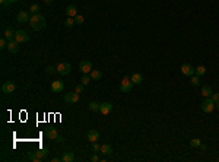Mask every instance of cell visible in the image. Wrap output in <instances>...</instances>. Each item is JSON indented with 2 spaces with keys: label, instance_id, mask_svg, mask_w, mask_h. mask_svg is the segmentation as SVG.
I'll use <instances>...</instances> for the list:
<instances>
[{
  "label": "cell",
  "instance_id": "obj_43",
  "mask_svg": "<svg viewBox=\"0 0 219 162\" xmlns=\"http://www.w3.org/2000/svg\"><path fill=\"white\" fill-rule=\"evenodd\" d=\"M51 161H53V162H58V161H61V159H58V158H53Z\"/></svg>",
  "mask_w": 219,
  "mask_h": 162
},
{
  "label": "cell",
  "instance_id": "obj_36",
  "mask_svg": "<svg viewBox=\"0 0 219 162\" xmlns=\"http://www.w3.org/2000/svg\"><path fill=\"white\" fill-rule=\"evenodd\" d=\"M83 86H85V85H78V86H76V89H75V92H78V94L83 92Z\"/></svg>",
  "mask_w": 219,
  "mask_h": 162
},
{
  "label": "cell",
  "instance_id": "obj_37",
  "mask_svg": "<svg viewBox=\"0 0 219 162\" xmlns=\"http://www.w3.org/2000/svg\"><path fill=\"white\" fill-rule=\"evenodd\" d=\"M0 3H1V6H3V7H7V6L10 4V3H9V0H0Z\"/></svg>",
  "mask_w": 219,
  "mask_h": 162
},
{
  "label": "cell",
  "instance_id": "obj_25",
  "mask_svg": "<svg viewBox=\"0 0 219 162\" xmlns=\"http://www.w3.org/2000/svg\"><path fill=\"white\" fill-rule=\"evenodd\" d=\"M28 159H31L32 162H41V159L35 155V152H34V150H29V152H28Z\"/></svg>",
  "mask_w": 219,
  "mask_h": 162
},
{
  "label": "cell",
  "instance_id": "obj_5",
  "mask_svg": "<svg viewBox=\"0 0 219 162\" xmlns=\"http://www.w3.org/2000/svg\"><path fill=\"white\" fill-rule=\"evenodd\" d=\"M55 69H57V73H58V75L64 76V75H69V73H70L72 66H70L69 63H58V64L55 66Z\"/></svg>",
  "mask_w": 219,
  "mask_h": 162
},
{
  "label": "cell",
  "instance_id": "obj_9",
  "mask_svg": "<svg viewBox=\"0 0 219 162\" xmlns=\"http://www.w3.org/2000/svg\"><path fill=\"white\" fill-rule=\"evenodd\" d=\"M194 70H196V67H193L192 64H189V63H184L181 66V73L184 76H193L194 75Z\"/></svg>",
  "mask_w": 219,
  "mask_h": 162
},
{
  "label": "cell",
  "instance_id": "obj_42",
  "mask_svg": "<svg viewBox=\"0 0 219 162\" xmlns=\"http://www.w3.org/2000/svg\"><path fill=\"white\" fill-rule=\"evenodd\" d=\"M51 1H53V0H44V3H45V4H51Z\"/></svg>",
  "mask_w": 219,
  "mask_h": 162
},
{
  "label": "cell",
  "instance_id": "obj_32",
  "mask_svg": "<svg viewBox=\"0 0 219 162\" xmlns=\"http://www.w3.org/2000/svg\"><path fill=\"white\" fill-rule=\"evenodd\" d=\"M83 21H85V19H83V16L82 15H76V16H75V22H76V24H79V25H82L83 24Z\"/></svg>",
  "mask_w": 219,
  "mask_h": 162
},
{
  "label": "cell",
  "instance_id": "obj_1",
  "mask_svg": "<svg viewBox=\"0 0 219 162\" xmlns=\"http://www.w3.org/2000/svg\"><path fill=\"white\" fill-rule=\"evenodd\" d=\"M28 24L34 31H41V29L45 28V18L41 13H32Z\"/></svg>",
  "mask_w": 219,
  "mask_h": 162
},
{
  "label": "cell",
  "instance_id": "obj_14",
  "mask_svg": "<svg viewBox=\"0 0 219 162\" xmlns=\"http://www.w3.org/2000/svg\"><path fill=\"white\" fill-rule=\"evenodd\" d=\"M29 13L28 12H19L18 13V16H16V19H18V22H21V24H27V22H29Z\"/></svg>",
  "mask_w": 219,
  "mask_h": 162
},
{
  "label": "cell",
  "instance_id": "obj_33",
  "mask_svg": "<svg viewBox=\"0 0 219 162\" xmlns=\"http://www.w3.org/2000/svg\"><path fill=\"white\" fill-rule=\"evenodd\" d=\"M81 82H82V85H88V83L91 82V76H88V75H83L82 79H81Z\"/></svg>",
  "mask_w": 219,
  "mask_h": 162
},
{
  "label": "cell",
  "instance_id": "obj_28",
  "mask_svg": "<svg viewBox=\"0 0 219 162\" xmlns=\"http://www.w3.org/2000/svg\"><path fill=\"white\" fill-rule=\"evenodd\" d=\"M200 143H202V140L200 139H192L190 140V146H193V148H197V146H200Z\"/></svg>",
  "mask_w": 219,
  "mask_h": 162
},
{
  "label": "cell",
  "instance_id": "obj_17",
  "mask_svg": "<svg viewBox=\"0 0 219 162\" xmlns=\"http://www.w3.org/2000/svg\"><path fill=\"white\" fill-rule=\"evenodd\" d=\"M130 79L133 82V85H140V83L143 82V76H142L140 73H135V75L130 76Z\"/></svg>",
  "mask_w": 219,
  "mask_h": 162
},
{
  "label": "cell",
  "instance_id": "obj_2",
  "mask_svg": "<svg viewBox=\"0 0 219 162\" xmlns=\"http://www.w3.org/2000/svg\"><path fill=\"white\" fill-rule=\"evenodd\" d=\"M132 88H133V82L130 78H127V76H124L121 83H120V91L123 92V94H129L130 91H132Z\"/></svg>",
  "mask_w": 219,
  "mask_h": 162
},
{
  "label": "cell",
  "instance_id": "obj_35",
  "mask_svg": "<svg viewBox=\"0 0 219 162\" xmlns=\"http://www.w3.org/2000/svg\"><path fill=\"white\" fill-rule=\"evenodd\" d=\"M101 150V145L98 143V142H95L94 145H92V152H99Z\"/></svg>",
  "mask_w": 219,
  "mask_h": 162
},
{
  "label": "cell",
  "instance_id": "obj_21",
  "mask_svg": "<svg viewBox=\"0 0 219 162\" xmlns=\"http://www.w3.org/2000/svg\"><path fill=\"white\" fill-rule=\"evenodd\" d=\"M212 88L210 86H207V85H205V86H202V95L205 96V98H207V96H212Z\"/></svg>",
  "mask_w": 219,
  "mask_h": 162
},
{
  "label": "cell",
  "instance_id": "obj_19",
  "mask_svg": "<svg viewBox=\"0 0 219 162\" xmlns=\"http://www.w3.org/2000/svg\"><path fill=\"white\" fill-rule=\"evenodd\" d=\"M3 37L6 38L7 41L10 40H15V31L12 28H7V29H4V34H3Z\"/></svg>",
  "mask_w": 219,
  "mask_h": 162
},
{
  "label": "cell",
  "instance_id": "obj_23",
  "mask_svg": "<svg viewBox=\"0 0 219 162\" xmlns=\"http://www.w3.org/2000/svg\"><path fill=\"white\" fill-rule=\"evenodd\" d=\"M101 78H102V73H101L99 70H92V72H91V79H92V81H99Z\"/></svg>",
  "mask_w": 219,
  "mask_h": 162
},
{
  "label": "cell",
  "instance_id": "obj_24",
  "mask_svg": "<svg viewBox=\"0 0 219 162\" xmlns=\"http://www.w3.org/2000/svg\"><path fill=\"white\" fill-rule=\"evenodd\" d=\"M99 152H102L104 155H111L112 148H111L110 145H101V150H99Z\"/></svg>",
  "mask_w": 219,
  "mask_h": 162
},
{
  "label": "cell",
  "instance_id": "obj_40",
  "mask_svg": "<svg viewBox=\"0 0 219 162\" xmlns=\"http://www.w3.org/2000/svg\"><path fill=\"white\" fill-rule=\"evenodd\" d=\"M55 142H58V143H61V142H64V139H63L61 136H58V137L55 139Z\"/></svg>",
  "mask_w": 219,
  "mask_h": 162
},
{
  "label": "cell",
  "instance_id": "obj_34",
  "mask_svg": "<svg viewBox=\"0 0 219 162\" xmlns=\"http://www.w3.org/2000/svg\"><path fill=\"white\" fill-rule=\"evenodd\" d=\"M45 72H47L48 75H51V73L57 72V69H55V66H47V67H45Z\"/></svg>",
  "mask_w": 219,
  "mask_h": 162
},
{
  "label": "cell",
  "instance_id": "obj_4",
  "mask_svg": "<svg viewBox=\"0 0 219 162\" xmlns=\"http://www.w3.org/2000/svg\"><path fill=\"white\" fill-rule=\"evenodd\" d=\"M29 40V35H28L27 31H24V29H19V31H16L15 32V41H18L19 44H22V42H27Z\"/></svg>",
  "mask_w": 219,
  "mask_h": 162
},
{
  "label": "cell",
  "instance_id": "obj_6",
  "mask_svg": "<svg viewBox=\"0 0 219 162\" xmlns=\"http://www.w3.org/2000/svg\"><path fill=\"white\" fill-rule=\"evenodd\" d=\"M79 70L82 72L83 75L91 73V72H92V63L88 61V60H82V61L79 63Z\"/></svg>",
  "mask_w": 219,
  "mask_h": 162
},
{
  "label": "cell",
  "instance_id": "obj_20",
  "mask_svg": "<svg viewBox=\"0 0 219 162\" xmlns=\"http://www.w3.org/2000/svg\"><path fill=\"white\" fill-rule=\"evenodd\" d=\"M73 161H75L73 152H64V155L61 156V162H73Z\"/></svg>",
  "mask_w": 219,
  "mask_h": 162
},
{
  "label": "cell",
  "instance_id": "obj_16",
  "mask_svg": "<svg viewBox=\"0 0 219 162\" xmlns=\"http://www.w3.org/2000/svg\"><path fill=\"white\" fill-rule=\"evenodd\" d=\"M66 15H67L69 18H75L78 15V7L75 4H69L67 7H66Z\"/></svg>",
  "mask_w": 219,
  "mask_h": 162
},
{
  "label": "cell",
  "instance_id": "obj_41",
  "mask_svg": "<svg viewBox=\"0 0 219 162\" xmlns=\"http://www.w3.org/2000/svg\"><path fill=\"white\" fill-rule=\"evenodd\" d=\"M200 149H202V150L205 152L206 149H207V146H206V145H203V143H200Z\"/></svg>",
  "mask_w": 219,
  "mask_h": 162
},
{
  "label": "cell",
  "instance_id": "obj_29",
  "mask_svg": "<svg viewBox=\"0 0 219 162\" xmlns=\"http://www.w3.org/2000/svg\"><path fill=\"white\" fill-rule=\"evenodd\" d=\"M75 24H76V22H75V18H69V16H67V19H66L64 25H66L67 28H72L73 25H75Z\"/></svg>",
  "mask_w": 219,
  "mask_h": 162
},
{
  "label": "cell",
  "instance_id": "obj_13",
  "mask_svg": "<svg viewBox=\"0 0 219 162\" xmlns=\"http://www.w3.org/2000/svg\"><path fill=\"white\" fill-rule=\"evenodd\" d=\"M45 137L50 139V140H55V139L58 137L57 129H47V130H45Z\"/></svg>",
  "mask_w": 219,
  "mask_h": 162
},
{
  "label": "cell",
  "instance_id": "obj_10",
  "mask_svg": "<svg viewBox=\"0 0 219 162\" xmlns=\"http://www.w3.org/2000/svg\"><path fill=\"white\" fill-rule=\"evenodd\" d=\"M111 109H112V104H111V102H102V104L99 105V112L104 114V115L110 114Z\"/></svg>",
  "mask_w": 219,
  "mask_h": 162
},
{
  "label": "cell",
  "instance_id": "obj_8",
  "mask_svg": "<svg viewBox=\"0 0 219 162\" xmlns=\"http://www.w3.org/2000/svg\"><path fill=\"white\" fill-rule=\"evenodd\" d=\"M64 101L67 104H76L79 101V94L78 92H67L64 95Z\"/></svg>",
  "mask_w": 219,
  "mask_h": 162
},
{
  "label": "cell",
  "instance_id": "obj_3",
  "mask_svg": "<svg viewBox=\"0 0 219 162\" xmlns=\"http://www.w3.org/2000/svg\"><path fill=\"white\" fill-rule=\"evenodd\" d=\"M202 109L205 111V112H212L213 109H215V101L210 98V96H207V98H205L203 101H202Z\"/></svg>",
  "mask_w": 219,
  "mask_h": 162
},
{
  "label": "cell",
  "instance_id": "obj_39",
  "mask_svg": "<svg viewBox=\"0 0 219 162\" xmlns=\"http://www.w3.org/2000/svg\"><path fill=\"white\" fill-rule=\"evenodd\" d=\"M91 161H92V162H96V161H99V158H98L96 155H92V156H91Z\"/></svg>",
  "mask_w": 219,
  "mask_h": 162
},
{
  "label": "cell",
  "instance_id": "obj_18",
  "mask_svg": "<svg viewBox=\"0 0 219 162\" xmlns=\"http://www.w3.org/2000/svg\"><path fill=\"white\" fill-rule=\"evenodd\" d=\"M34 152H35V155L41 159V162L44 161V159L47 158V155H48V152H47V149H45V148H44V149L41 148V149H38V150H34Z\"/></svg>",
  "mask_w": 219,
  "mask_h": 162
},
{
  "label": "cell",
  "instance_id": "obj_27",
  "mask_svg": "<svg viewBox=\"0 0 219 162\" xmlns=\"http://www.w3.org/2000/svg\"><path fill=\"white\" fill-rule=\"evenodd\" d=\"M40 4H37V3H34V4H31V7H29V12L31 13H40Z\"/></svg>",
  "mask_w": 219,
  "mask_h": 162
},
{
  "label": "cell",
  "instance_id": "obj_31",
  "mask_svg": "<svg viewBox=\"0 0 219 162\" xmlns=\"http://www.w3.org/2000/svg\"><path fill=\"white\" fill-rule=\"evenodd\" d=\"M7 42H9V41L6 40L4 37H1V40H0V48H1V50H3V48H7Z\"/></svg>",
  "mask_w": 219,
  "mask_h": 162
},
{
  "label": "cell",
  "instance_id": "obj_26",
  "mask_svg": "<svg viewBox=\"0 0 219 162\" xmlns=\"http://www.w3.org/2000/svg\"><path fill=\"white\" fill-rule=\"evenodd\" d=\"M99 105H101V104H98V102H95V101H92V102L88 104V108H89L91 111H99Z\"/></svg>",
  "mask_w": 219,
  "mask_h": 162
},
{
  "label": "cell",
  "instance_id": "obj_44",
  "mask_svg": "<svg viewBox=\"0 0 219 162\" xmlns=\"http://www.w3.org/2000/svg\"><path fill=\"white\" fill-rule=\"evenodd\" d=\"M215 107L219 108V101H216V102H215Z\"/></svg>",
  "mask_w": 219,
  "mask_h": 162
},
{
  "label": "cell",
  "instance_id": "obj_7",
  "mask_svg": "<svg viewBox=\"0 0 219 162\" xmlns=\"http://www.w3.org/2000/svg\"><path fill=\"white\" fill-rule=\"evenodd\" d=\"M15 89H16V85H15L13 82H4L3 85H1V92L3 94H12Z\"/></svg>",
  "mask_w": 219,
  "mask_h": 162
},
{
  "label": "cell",
  "instance_id": "obj_22",
  "mask_svg": "<svg viewBox=\"0 0 219 162\" xmlns=\"http://www.w3.org/2000/svg\"><path fill=\"white\" fill-rule=\"evenodd\" d=\"M194 75H197L199 78H200V76H205L206 75V67L205 66H197L196 70H194Z\"/></svg>",
  "mask_w": 219,
  "mask_h": 162
},
{
  "label": "cell",
  "instance_id": "obj_38",
  "mask_svg": "<svg viewBox=\"0 0 219 162\" xmlns=\"http://www.w3.org/2000/svg\"><path fill=\"white\" fill-rule=\"evenodd\" d=\"M210 98H212L215 102H216V101H219V92H218V94H212V96H210Z\"/></svg>",
  "mask_w": 219,
  "mask_h": 162
},
{
  "label": "cell",
  "instance_id": "obj_45",
  "mask_svg": "<svg viewBox=\"0 0 219 162\" xmlns=\"http://www.w3.org/2000/svg\"><path fill=\"white\" fill-rule=\"evenodd\" d=\"M16 1H18V0H9V3H10V4H12V3H16Z\"/></svg>",
  "mask_w": 219,
  "mask_h": 162
},
{
  "label": "cell",
  "instance_id": "obj_12",
  "mask_svg": "<svg viewBox=\"0 0 219 162\" xmlns=\"http://www.w3.org/2000/svg\"><path fill=\"white\" fill-rule=\"evenodd\" d=\"M63 89H64L63 81H54L51 83V91H53V92H61Z\"/></svg>",
  "mask_w": 219,
  "mask_h": 162
},
{
  "label": "cell",
  "instance_id": "obj_30",
  "mask_svg": "<svg viewBox=\"0 0 219 162\" xmlns=\"http://www.w3.org/2000/svg\"><path fill=\"white\" fill-rule=\"evenodd\" d=\"M192 85H193V86H199V85H200V78H199L197 75H196V76L193 75V78H192Z\"/></svg>",
  "mask_w": 219,
  "mask_h": 162
},
{
  "label": "cell",
  "instance_id": "obj_11",
  "mask_svg": "<svg viewBox=\"0 0 219 162\" xmlns=\"http://www.w3.org/2000/svg\"><path fill=\"white\" fill-rule=\"evenodd\" d=\"M7 50H9V53H12V54L18 53L19 51V42L15 40H10L7 42Z\"/></svg>",
  "mask_w": 219,
  "mask_h": 162
},
{
  "label": "cell",
  "instance_id": "obj_15",
  "mask_svg": "<svg viewBox=\"0 0 219 162\" xmlns=\"http://www.w3.org/2000/svg\"><path fill=\"white\" fill-rule=\"evenodd\" d=\"M99 132L98 130H91L89 133H88V140L89 142H92V143H95V142H98L99 140Z\"/></svg>",
  "mask_w": 219,
  "mask_h": 162
}]
</instances>
